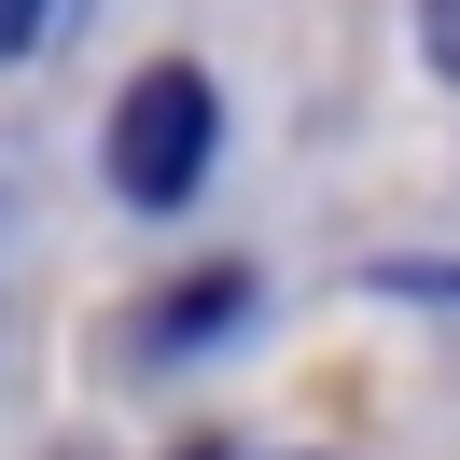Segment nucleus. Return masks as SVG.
Masks as SVG:
<instances>
[{
	"label": "nucleus",
	"mask_w": 460,
	"mask_h": 460,
	"mask_svg": "<svg viewBox=\"0 0 460 460\" xmlns=\"http://www.w3.org/2000/svg\"><path fill=\"white\" fill-rule=\"evenodd\" d=\"M209 140H224V112H209L196 70H140L126 112H112V196L126 209H181L209 181Z\"/></svg>",
	"instance_id": "f257e3e1"
},
{
	"label": "nucleus",
	"mask_w": 460,
	"mask_h": 460,
	"mask_svg": "<svg viewBox=\"0 0 460 460\" xmlns=\"http://www.w3.org/2000/svg\"><path fill=\"white\" fill-rule=\"evenodd\" d=\"M252 307V279H237V265H209L196 293H168V307H154V363H181V349H209V321H237Z\"/></svg>",
	"instance_id": "f03ea898"
},
{
	"label": "nucleus",
	"mask_w": 460,
	"mask_h": 460,
	"mask_svg": "<svg viewBox=\"0 0 460 460\" xmlns=\"http://www.w3.org/2000/svg\"><path fill=\"white\" fill-rule=\"evenodd\" d=\"M70 29V0H0V57H29V42Z\"/></svg>",
	"instance_id": "7ed1b4c3"
},
{
	"label": "nucleus",
	"mask_w": 460,
	"mask_h": 460,
	"mask_svg": "<svg viewBox=\"0 0 460 460\" xmlns=\"http://www.w3.org/2000/svg\"><path fill=\"white\" fill-rule=\"evenodd\" d=\"M419 42H432V70L460 84V0H419Z\"/></svg>",
	"instance_id": "20e7f679"
}]
</instances>
